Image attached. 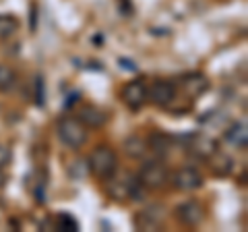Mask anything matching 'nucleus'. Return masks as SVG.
Masks as SVG:
<instances>
[{"mask_svg":"<svg viewBox=\"0 0 248 232\" xmlns=\"http://www.w3.org/2000/svg\"><path fill=\"white\" fill-rule=\"evenodd\" d=\"M13 162V151L11 148H6V145L0 143V170H4Z\"/></svg>","mask_w":248,"mask_h":232,"instance_id":"412c9836","label":"nucleus"},{"mask_svg":"<svg viewBox=\"0 0 248 232\" xmlns=\"http://www.w3.org/2000/svg\"><path fill=\"white\" fill-rule=\"evenodd\" d=\"M180 87L186 94V98L197 99L211 87V81H209V77L205 73L195 71V73H186V75L180 77Z\"/></svg>","mask_w":248,"mask_h":232,"instance_id":"9d476101","label":"nucleus"},{"mask_svg":"<svg viewBox=\"0 0 248 232\" xmlns=\"http://www.w3.org/2000/svg\"><path fill=\"white\" fill-rule=\"evenodd\" d=\"M174 214H176V220L180 222L182 226L197 228V226H201V224L205 222L207 210H205V205L201 203L199 199H186L176 207Z\"/></svg>","mask_w":248,"mask_h":232,"instance_id":"20e7f679","label":"nucleus"},{"mask_svg":"<svg viewBox=\"0 0 248 232\" xmlns=\"http://www.w3.org/2000/svg\"><path fill=\"white\" fill-rule=\"evenodd\" d=\"M6 184V174H4V170H0V189H2Z\"/></svg>","mask_w":248,"mask_h":232,"instance_id":"5701e85b","label":"nucleus"},{"mask_svg":"<svg viewBox=\"0 0 248 232\" xmlns=\"http://www.w3.org/2000/svg\"><path fill=\"white\" fill-rule=\"evenodd\" d=\"M184 149L188 151L192 158L207 160L209 156H213V153L219 149V148H217V141H215L213 137L203 135V133H195V135H188V137H186Z\"/></svg>","mask_w":248,"mask_h":232,"instance_id":"6e6552de","label":"nucleus"},{"mask_svg":"<svg viewBox=\"0 0 248 232\" xmlns=\"http://www.w3.org/2000/svg\"><path fill=\"white\" fill-rule=\"evenodd\" d=\"M207 162H209V168H211V172L215 176H228L232 172V168H234V160L219 149H217L213 156H209Z\"/></svg>","mask_w":248,"mask_h":232,"instance_id":"4468645a","label":"nucleus"},{"mask_svg":"<svg viewBox=\"0 0 248 232\" xmlns=\"http://www.w3.org/2000/svg\"><path fill=\"white\" fill-rule=\"evenodd\" d=\"M56 228L62 232H77L79 230V222H77L75 215H71L68 212H60L56 215Z\"/></svg>","mask_w":248,"mask_h":232,"instance_id":"6ab92c4d","label":"nucleus"},{"mask_svg":"<svg viewBox=\"0 0 248 232\" xmlns=\"http://www.w3.org/2000/svg\"><path fill=\"white\" fill-rule=\"evenodd\" d=\"M35 102L37 106H44V77H35Z\"/></svg>","mask_w":248,"mask_h":232,"instance_id":"4be33fe9","label":"nucleus"},{"mask_svg":"<svg viewBox=\"0 0 248 232\" xmlns=\"http://www.w3.org/2000/svg\"><path fill=\"white\" fill-rule=\"evenodd\" d=\"M68 174H71L73 179L81 181V179H85V176L89 174V164H87V162H85V160L71 162V164H68Z\"/></svg>","mask_w":248,"mask_h":232,"instance_id":"aec40b11","label":"nucleus"},{"mask_svg":"<svg viewBox=\"0 0 248 232\" xmlns=\"http://www.w3.org/2000/svg\"><path fill=\"white\" fill-rule=\"evenodd\" d=\"M168 218V207L164 203H153L149 207H145L143 212H139L133 224L137 230H145V232H153V230H159L164 220Z\"/></svg>","mask_w":248,"mask_h":232,"instance_id":"39448f33","label":"nucleus"},{"mask_svg":"<svg viewBox=\"0 0 248 232\" xmlns=\"http://www.w3.org/2000/svg\"><path fill=\"white\" fill-rule=\"evenodd\" d=\"M77 118H79L81 122L87 129H102L106 122H108V112H104L102 108H97V106H81L79 108V112H77Z\"/></svg>","mask_w":248,"mask_h":232,"instance_id":"ddd939ff","label":"nucleus"},{"mask_svg":"<svg viewBox=\"0 0 248 232\" xmlns=\"http://www.w3.org/2000/svg\"><path fill=\"white\" fill-rule=\"evenodd\" d=\"M137 181V176L133 174H120V176H110L106 182H108V193L110 197L116 201H124L130 197V191H133V184Z\"/></svg>","mask_w":248,"mask_h":232,"instance_id":"f8f14e48","label":"nucleus"},{"mask_svg":"<svg viewBox=\"0 0 248 232\" xmlns=\"http://www.w3.org/2000/svg\"><path fill=\"white\" fill-rule=\"evenodd\" d=\"M21 21L15 15H0V40H9L19 32Z\"/></svg>","mask_w":248,"mask_h":232,"instance_id":"f3484780","label":"nucleus"},{"mask_svg":"<svg viewBox=\"0 0 248 232\" xmlns=\"http://www.w3.org/2000/svg\"><path fill=\"white\" fill-rule=\"evenodd\" d=\"M56 135L71 149H81L87 143V127L79 118H73V116H64V118L58 120Z\"/></svg>","mask_w":248,"mask_h":232,"instance_id":"f03ea898","label":"nucleus"},{"mask_svg":"<svg viewBox=\"0 0 248 232\" xmlns=\"http://www.w3.org/2000/svg\"><path fill=\"white\" fill-rule=\"evenodd\" d=\"M147 148L157 160H166L174 149V137L164 133V131H153L147 139Z\"/></svg>","mask_w":248,"mask_h":232,"instance_id":"9b49d317","label":"nucleus"},{"mask_svg":"<svg viewBox=\"0 0 248 232\" xmlns=\"http://www.w3.org/2000/svg\"><path fill=\"white\" fill-rule=\"evenodd\" d=\"M226 139L232 143V145H236L238 149H246L248 148V127H246V122H234V125H230L228 131H226Z\"/></svg>","mask_w":248,"mask_h":232,"instance_id":"dca6fc26","label":"nucleus"},{"mask_svg":"<svg viewBox=\"0 0 248 232\" xmlns=\"http://www.w3.org/2000/svg\"><path fill=\"white\" fill-rule=\"evenodd\" d=\"M170 182H172L178 191L190 193V191H197V189L203 187L205 179H203V174H201L197 168L184 166V168H178L174 174H170Z\"/></svg>","mask_w":248,"mask_h":232,"instance_id":"0eeeda50","label":"nucleus"},{"mask_svg":"<svg viewBox=\"0 0 248 232\" xmlns=\"http://www.w3.org/2000/svg\"><path fill=\"white\" fill-rule=\"evenodd\" d=\"M87 164H89L91 174H95L99 181H108L110 176L118 172V153H116L110 145H97V148L91 151Z\"/></svg>","mask_w":248,"mask_h":232,"instance_id":"f257e3e1","label":"nucleus"},{"mask_svg":"<svg viewBox=\"0 0 248 232\" xmlns=\"http://www.w3.org/2000/svg\"><path fill=\"white\" fill-rule=\"evenodd\" d=\"M178 99V89L172 81L159 79L149 87V102L159 108H170Z\"/></svg>","mask_w":248,"mask_h":232,"instance_id":"1a4fd4ad","label":"nucleus"},{"mask_svg":"<svg viewBox=\"0 0 248 232\" xmlns=\"http://www.w3.org/2000/svg\"><path fill=\"white\" fill-rule=\"evenodd\" d=\"M17 81H19V77H17V71H15L13 66L0 65V94L13 91Z\"/></svg>","mask_w":248,"mask_h":232,"instance_id":"a211bd4d","label":"nucleus"},{"mask_svg":"<svg viewBox=\"0 0 248 232\" xmlns=\"http://www.w3.org/2000/svg\"><path fill=\"white\" fill-rule=\"evenodd\" d=\"M124 148V153H126L128 158H135V160H141L147 156V151H149V148H147V139H143L141 135H130L124 139L122 143Z\"/></svg>","mask_w":248,"mask_h":232,"instance_id":"2eb2a0df","label":"nucleus"},{"mask_svg":"<svg viewBox=\"0 0 248 232\" xmlns=\"http://www.w3.org/2000/svg\"><path fill=\"white\" fill-rule=\"evenodd\" d=\"M137 179L141 181V184L147 191H161L170 184V170L161 160H149L145 162L141 172L137 174Z\"/></svg>","mask_w":248,"mask_h":232,"instance_id":"7ed1b4c3","label":"nucleus"},{"mask_svg":"<svg viewBox=\"0 0 248 232\" xmlns=\"http://www.w3.org/2000/svg\"><path fill=\"white\" fill-rule=\"evenodd\" d=\"M120 98L130 110H141L149 102V87H147V83L143 79H133L122 87Z\"/></svg>","mask_w":248,"mask_h":232,"instance_id":"423d86ee","label":"nucleus"}]
</instances>
